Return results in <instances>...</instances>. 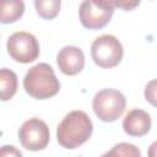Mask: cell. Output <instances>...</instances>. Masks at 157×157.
<instances>
[{"instance_id":"obj_1","label":"cell","mask_w":157,"mask_h":157,"mask_svg":"<svg viewBox=\"0 0 157 157\" xmlns=\"http://www.w3.org/2000/svg\"><path fill=\"white\" fill-rule=\"evenodd\" d=\"M91 118L82 110L67 113L56 128V140L64 148L74 150L83 145L92 135Z\"/></svg>"},{"instance_id":"obj_2","label":"cell","mask_w":157,"mask_h":157,"mask_svg":"<svg viewBox=\"0 0 157 157\" xmlns=\"http://www.w3.org/2000/svg\"><path fill=\"white\" fill-rule=\"evenodd\" d=\"M25 91L36 99H49L60 90V82L56 78L53 67L47 63L33 65L23 77Z\"/></svg>"},{"instance_id":"obj_3","label":"cell","mask_w":157,"mask_h":157,"mask_svg":"<svg viewBox=\"0 0 157 157\" xmlns=\"http://www.w3.org/2000/svg\"><path fill=\"white\" fill-rule=\"evenodd\" d=\"M126 107L125 96L113 88H105L97 92L92 101V108L97 118L105 123L119 119Z\"/></svg>"},{"instance_id":"obj_4","label":"cell","mask_w":157,"mask_h":157,"mask_svg":"<svg viewBox=\"0 0 157 157\" xmlns=\"http://www.w3.org/2000/svg\"><path fill=\"white\" fill-rule=\"evenodd\" d=\"M124 55V49L119 39L112 34L97 37L91 45V56L96 65L102 69L117 66Z\"/></svg>"},{"instance_id":"obj_5","label":"cell","mask_w":157,"mask_h":157,"mask_svg":"<svg viewBox=\"0 0 157 157\" xmlns=\"http://www.w3.org/2000/svg\"><path fill=\"white\" fill-rule=\"evenodd\" d=\"M113 1L85 0L78 7V18L87 29H101L107 26L114 13Z\"/></svg>"},{"instance_id":"obj_6","label":"cell","mask_w":157,"mask_h":157,"mask_svg":"<svg viewBox=\"0 0 157 157\" xmlns=\"http://www.w3.org/2000/svg\"><path fill=\"white\" fill-rule=\"evenodd\" d=\"M6 49L15 61L22 64L32 63L39 55V43L37 38L25 31L12 33L7 39Z\"/></svg>"},{"instance_id":"obj_7","label":"cell","mask_w":157,"mask_h":157,"mask_svg":"<svg viewBox=\"0 0 157 157\" xmlns=\"http://www.w3.org/2000/svg\"><path fill=\"white\" fill-rule=\"evenodd\" d=\"M18 140L28 151L44 150L50 140V131L47 123L39 118H29L18 129Z\"/></svg>"},{"instance_id":"obj_8","label":"cell","mask_w":157,"mask_h":157,"mask_svg":"<svg viewBox=\"0 0 157 157\" xmlns=\"http://www.w3.org/2000/svg\"><path fill=\"white\" fill-rule=\"evenodd\" d=\"M56 64L63 74L67 76L77 75L85 67V54L78 47L66 45L59 50Z\"/></svg>"},{"instance_id":"obj_9","label":"cell","mask_w":157,"mask_h":157,"mask_svg":"<svg viewBox=\"0 0 157 157\" xmlns=\"http://www.w3.org/2000/svg\"><path fill=\"white\" fill-rule=\"evenodd\" d=\"M151 115L140 108L131 109L123 119V129L130 136H144L151 130Z\"/></svg>"},{"instance_id":"obj_10","label":"cell","mask_w":157,"mask_h":157,"mask_svg":"<svg viewBox=\"0 0 157 157\" xmlns=\"http://www.w3.org/2000/svg\"><path fill=\"white\" fill-rule=\"evenodd\" d=\"M25 13L22 0H0V23H13Z\"/></svg>"},{"instance_id":"obj_11","label":"cell","mask_w":157,"mask_h":157,"mask_svg":"<svg viewBox=\"0 0 157 157\" xmlns=\"http://www.w3.org/2000/svg\"><path fill=\"white\" fill-rule=\"evenodd\" d=\"M18 81L17 75L7 69L1 67L0 69V101H10L17 92Z\"/></svg>"},{"instance_id":"obj_12","label":"cell","mask_w":157,"mask_h":157,"mask_svg":"<svg viewBox=\"0 0 157 157\" xmlns=\"http://www.w3.org/2000/svg\"><path fill=\"white\" fill-rule=\"evenodd\" d=\"M37 13L44 20H53L60 11V0H36L34 1Z\"/></svg>"},{"instance_id":"obj_13","label":"cell","mask_w":157,"mask_h":157,"mask_svg":"<svg viewBox=\"0 0 157 157\" xmlns=\"http://www.w3.org/2000/svg\"><path fill=\"white\" fill-rule=\"evenodd\" d=\"M101 157H141V152L132 144L119 142Z\"/></svg>"},{"instance_id":"obj_14","label":"cell","mask_w":157,"mask_h":157,"mask_svg":"<svg viewBox=\"0 0 157 157\" xmlns=\"http://www.w3.org/2000/svg\"><path fill=\"white\" fill-rule=\"evenodd\" d=\"M0 157H23V155L17 147L12 145H4L0 147Z\"/></svg>"},{"instance_id":"obj_15","label":"cell","mask_w":157,"mask_h":157,"mask_svg":"<svg viewBox=\"0 0 157 157\" xmlns=\"http://www.w3.org/2000/svg\"><path fill=\"white\" fill-rule=\"evenodd\" d=\"M155 85H156V81L152 80L145 87V97H146V101H148L152 105L156 104V102H155V98H156V88H155Z\"/></svg>"},{"instance_id":"obj_16","label":"cell","mask_w":157,"mask_h":157,"mask_svg":"<svg viewBox=\"0 0 157 157\" xmlns=\"http://www.w3.org/2000/svg\"><path fill=\"white\" fill-rule=\"evenodd\" d=\"M113 4H114V7L118 6V7H121L123 10H125V11H130L134 7L139 6L140 1H113Z\"/></svg>"},{"instance_id":"obj_17","label":"cell","mask_w":157,"mask_h":157,"mask_svg":"<svg viewBox=\"0 0 157 157\" xmlns=\"http://www.w3.org/2000/svg\"><path fill=\"white\" fill-rule=\"evenodd\" d=\"M155 146H156V144H152V146H151V157H153V150H155Z\"/></svg>"}]
</instances>
